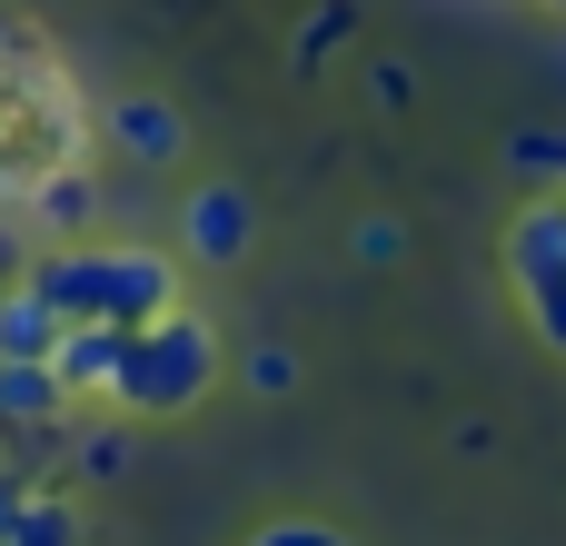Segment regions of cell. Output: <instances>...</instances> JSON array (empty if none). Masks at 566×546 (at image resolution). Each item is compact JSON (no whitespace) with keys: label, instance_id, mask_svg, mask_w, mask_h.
Returning a JSON list of instances; mask_svg holds the SVG:
<instances>
[{"label":"cell","instance_id":"cell-4","mask_svg":"<svg viewBox=\"0 0 566 546\" xmlns=\"http://www.w3.org/2000/svg\"><path fill=\"white\" fill-rule=\"evenodd\" d=\"M249 249H259V209H249V189L199 179V189L179 199V259H189V269H239Z\"/></svg>","mask_w":566,"mask_h":546},{"label":"cell","instance_id":"cell-1","mask_svg":"<svg viewBox=\"0 0 566 546\" xmlns=\"http://www.w3.org/2000/svg\"><path fill=\"white\" fill-rule=\"evenodd\" d=\"M70 328H149L159 308H179V259L139 249V239H60L20 269Z\"/></svg>","mask_w":566,"mask_h":546},{"label":"cell","instance_id":"cell-5","mask_svg":"<svg viewBox=\"0 0 566 546\" xmlns=\"http://www.w3.org/2000/svg\"><path fill=\"white\" fill-rule=\"evenodd\" d=\"M20 209H30V219L50 229V249H60V239H80V229L99 219V179H90L80 159H50V169L20 189Z\"/></svg>","mask_w":566,"mask_h":546},{"label":"cell","instance_id":"cell-8","mask_svg":"<svg viewBox=\"0 0 566 546\" xmlns=\"http://www.w3.org/2000/svg\"><path fill=\"white\" fill-rule=\"evenodd\" d=\"M109 139H119L129 159H179V149H189V129H179V109H169V99H149V90H129V99H109Z\"/></svg>","mask_w":566,"mask_h":546},{"label":"cell","instance_id":"cell-6","mask_svg":"<svg viewBox=\"0 0 566 546\" xmlns=\"http://www.w3.org/2000/svg\"><path fill=\"white\" fill-rule=\"evenodd\" d=\"M119 348H129V328H60V348H50L60 398H109L119 388Z\"/></svg>","mask_w":566,"mask_h":546},{"label":"cell","instance_id":"cell-2","mask_svg":"<svg viewBox=\"0 0 566 546\" xmlns=\"http://www.w3.org/2000/svg\"><path fill=\"white\" fill-rule=\"evenodd\" d=\"M209 388H219V328L179 298V308H159L149 328H129L109 408H129V418H189Z\"/></svg>","mask_w":566,"mask_h":546},{"label":"cell","instance_id":"cell-7","mask_svg":"<svg viewBox=\"0 0 566 546\" xmlns=\"http://www.w3.org/2000/svg\"><path fill=\"white\" fill-rule=\"evenodd\" d=\"M60 328H70V318H60V308H50L30 279H10V288H0V358H20V368H50Z\"/></svg>","mask_w":566,"mask_h":546},{"label":"cell","instance_id":"cell-3","mask_svg":"<svg viewBox=\"0 0 566 546\" xmlns=\"http://www.w3.org/2000/svg\"><path fill=\"white\" fill-rule=\"evenodd\" d=\"M507 288L527 298V318L566 348V189L517 209V229H507Z\"/></svg>","mask_w":566,"mask_h":546},{"label":"cell","instance_id":"cell-14","mask_svg":"<svg viewBox=\"0 0 566 546\" xmlns=\"http://www.w3.org/2000/svg\"><path fill=\"white\" fill-rule=\"evenodd\" d=\"M398 249H408V229H398V219H358V259H368V269H388Z\"/></svg>","mask_w":566,"mask_h":546},{"label":"cell","instance_id":"cell-17","mask_svg":"<svg viewBox=\"0 0 566 546\" xmlns=\"http://www.w3.org/2000/svg\"><path fill=\"white\" fill-rule=\"evenodd\" d=\"M0 269H20V229L10 219H0Z\"/></svg>","mask_w":566,"mask_h":546},{"label":"cell","instance_id":"cell-11","mask_svg":"<svg viewBox=\"0 0 566 546\" xmlns=\"http://www.w3.org/2000/svg\"><path fill=\"white\" fill-rule=\"evenodd\" d=\"M507 159H517L527 179H566V129H517V139H507Z\"/></svg>","mask_w":566,"mask_h":546},{"label":"cell","instance_id":"cell-18","mask_svg":"<svg viewBox=\"0 0 566 546\" xmlns=\"http://www.w3.org/2000/svg\"><path fill=\"white\" fill-rule=\"evenodd\" d=\"M10 40H20V20H10V10H0V50H10Z\"/></svg>","mask_w":566,"mask_h":546},{"label":"cell","instance_id":"cell-10","mask_svg":"<svg viewBox=\"0 0 566 546\" xmlns=\"http://www.w3.org/2000/svg\"><path fill=\"white\" fill-rule=\"evenodd\" d=\"M10 546H80V517H70L60 497H30L20 527H10Z\"/></svg>","mask_w":566,"mask_h":546},{"label":"cell","instance_id":"cell-13","mask_svg":"<svg viewBox=\"0 0 566 546\" xmlns=\"http://www.w3.org/2000/svg\"><path fill=\"white\" fill-rule=\"evenodd\" d=\"M249 388H259V398H289V388H298V358H289V348H249Z\"/></svg>","mask_w":566,"mask_h":546},{"label":"cell","instance_id":"cell-15","mask_svg":"<svg viewBox=\"0 0 566 546\" xmlns=\"http://www.w3.org/2000/svg\"><path fill=\"white\" fill-rule=\"evenodd\" d=\"M80 468H99V477H119V468H129V438H109V428H99V438H80Z\"/></svg>","mask_w":566,"mask_h":546},{"label":"cell","instance_id":"cell-9","mask_svg":"<svg viewBox=\"0 0 566 546\" xmlns=\"http://www.w3.org/2000/svg\"><path fill=\"white\" fill-rule=\"evenodd\" d=\"M60 418H70L60 378H50V368H20V358H0V428H60Z\"/></svg>","mask_w":566,"mask_h":546},{"label":"cell","instance_id":"cell-16","mask_svg":"<svg viewBox=\"0 0 566 546\" xmlns=\"http://www.w3.org/2000/svg\"><path fill=\"white\" fill-rule=\"evenodd\" d=\"M20 507H30V487H20V468H0V546H10V527H20Z\"/></svg>","mask_w":566,"mask_h":546},{"label":"cell","instance_id":"cell-12","mask_svg":"<svg viewBox=\"0 0 566 546\" xmlns=\"http://www.w3.org/2000/svg\"><path fill=\"white\" fill-rule=\"evenodd\" d=\"M338 40H348V10H318V20L298 30V50H289V60H298V70H318V60L338 50Z\"/></svg>","mask_w":566,"mask_h":546}]
</instances>
